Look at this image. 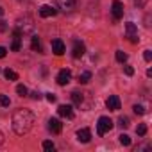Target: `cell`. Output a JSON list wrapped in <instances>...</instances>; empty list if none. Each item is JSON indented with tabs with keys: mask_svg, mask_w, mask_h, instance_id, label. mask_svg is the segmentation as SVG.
Masks as SVG:
<instances>
[{
	"mask_svg": "<svg viewBox=\"0 0 152 152\" xmlns=\"http://www.w3.org/2000/svg\"><path fill=\"white\" fill-rule=\"evenodd\" d=\"M9 104H11V100H9V97H7V95H0V106L7 107Z\"/></svg>",
	"mask_w": 152,
	"mask_h": 152,
	"instance_id": "26",
	"label": "cell"
},
{
	"mask_svg": "<svg viewBox=\"0 0 152 152\" xmlns=\"http://www.w3.org/2000/svg\"><path fill=\"white\" fill-rule=\"evenodd\" d=\"M57 15V9H54L52 6H41L39 7V16H43V18H50V16H56Z\"/></svg>",
	"mask_w": 152,
	"mask_h": 152,
	"instance_id": "8",
	"label": "cell"
},
{
	"mask_svg": "<svg viewBox=\"0 0 152 152\" xmlns=\"http://www.w3.org/2000/svg\"><path fill=\"white\" fill-rule=\"evenodd\" d=\"M116 61H118V63H125V61H127V54L122 52V50H118V52H116Z\"/></svg>",
	"mask_w": 152,
	"mask_h": 152,
	"instance_id": "23",
	"label": "cell"
},
{
	"mask_svg": "<svg viewBox=\"0 0 152 152\" xmlns=\"http://www.w3.org/2000/svg\"><path fill=\"white\" fill-rule=\"evenodd\" d=\"M57 6L63 11H72L75 6H77V0H57Z\"/></svg>",
	"mask_w": 152,
	"mask_h": 152,
	"instance_id": "12",
	"label": "cell"
},
{
	"mask_svg": "<svg viewBox=\"0 0 152 152\" xmlns=\"http://www.w3.org/2000/svg\"><path fill=\"white\" fill-rule=\"evenodd\" d=\"M70 79H72V72L70 70H61L57 73V84L59 86H66L70 83Z\"/></svg>",
	"mask_w": 152,
	"mask_h": 152,
	"instance_id": "5",
	"label": "cell"
},
{
	"mask_svg": "<svg viewBox=\"0 0 152 152\" xmlns=\"http://www.w3.org/2000/svg\"><path fill=\"white\" fill-rule=\"evenodd\" d=\"M143 57H145V61H152V52H150V50H145Z\"/></svg>",
	"mask_w": 152,
	"mask_h": 152,
	"instance_id": "30",
	"label": "cell"
},
{
	"mask_svg": "<svg viewBox=\"0 0 152 152\" xmlns=\"http://www.w3.org/2000/svg\"><path fill=\"white\" fill-rule=\"evenodd\" d=\"M111 11H113L115 20H120V18L124 16V4H122V2H118V0H115L113 6H111Z\"/></svg>",
	"mask_w": 152,
	"mask_h": 152,
	"instance_id": "6",
	"label": "cell"
},
{
	"mask_svg": "<svg viewBox=\"0 0 152 152\" xmlns=\"http://www.w3.org/2000/svg\"><path fill=\"white\" fill-rule=\"evenodd\" d=\"M34 125V113L29 109H18L13 115V131L18 136L27 134Z\"/></svg>",
	"mask_w": 152,
	"mask_h": 152,
	"instance_id": "1",
	"label": "cell"
},
{
	"mask_svg": "<svg viewBox=\"0 0 152 152\" xmlns=\"http://www.w3.org/2000/svg\"><path fill=\"white\" fill-rule=\"evenodd\" d=\"M31 47H32V50L41 52V45H39V38H38V36H32V43H31Z\"/></svg>",
	"mask_w": 152,
	"mask_h": 152,
	"instance_id": "19",
	"label": "cell"
},
{
	"mask_svg": "<svg viewBox=\"0 0 152 152\" xmlns=\"http://www.w3.org/2000/svg\"><path fill=\"white\" fill-rule=\"evenodd\" d=\"M118 125H120L122 129H127V127H129V118H127V116H120V118H118Z\"/></svg>",
	"mask_w": 152,
	"mask_h": 152,
	"instance_id": "20",
	"label": "cell"
},
{
	"mask_svg": "<svg viewBox=\"0 0 152 152\" xmlns=\"http://www.w3.org/2000/svg\"><path fill=\"white\" fill-rule=\"evenodd\" d=\"M22 36H23V34H22L18 29H15V31H13V47H11V50H13V52H18V50H20Z\"/></svg>",
	"mask_w": 152,
	"mask_h": 152,
	"instance_id": "9",
	"label": "cell"
},
{
	"mask_svg": "<svg viewBox=\"0 0 152 152\" xmlns=\"http://www.w3.org/2000/svg\"><path fill=\"white\" fill-rule=\"evenodd\" d=\"M52 52H54L56 56H63V54H64V43H63L61 39H54V41H52Z\"/></svg>",
	"mask_w": 152,
	"mask_h": 152,
	"instance_id": "13",
	"label": "cell"
},
{
	"mask_svg": "<svg viewBox=\"0 0 152 152\" xmlns=\"http://www.w3.org/2000/svg\"><path fill=\"white\" fill-rule=\"evenodd\" d=\"M90 79H91V72H83V73L79 75V83H81V84L90 83Z\"/></svg>",
	"mask_w": 152,
	"mask_h": 152,
	"instance_id": "18",
	"label": "cell"
},
{
	"mask_svg": "<svg viewBox=\"0 0 152 152\" xmlns=\"http://www.w3.org/2000/svg\"><path fill=\"white\" fill-rule=\"evenodd\" d=\"M106 106H107V109H111V111H118V109H120V99H118L116 95H111V97L106 100Z\"/></svg>",
	"mask_w": 152,
	"mask_h": 152,
	"instance_id": "10",
	"label": "cell"
},
{
	"mask_svg": "<svg viewBox=\"0 0 152 152\" xmlns=\"http://www.w3.org/2000/svg\"><path fill=\"white\" fill-rule=\"evenodd\" d=\"M47 100H48V102H56V100H57V97H56L54 93H47Z\"/></svg>",
	"mask_w": 152,
	"mask_h": 152,
	"instance_id": "32",
	"label": "cell"
},
{
	"mask_svg": "<svg viewBox=\"0 0 152 152\" xmlns=\"http://www.w3.org/2000/svg\"><path fill=\"white\" fill-rule=\"evenodd\" d=\"M72 100H73L75 106H83V102H84V95L79 93V91H73V93H72Z\"/></svg>",
	"mask_w": 152,
	"mask_h": 152,
	"instance_id": "16",
	"label": "cell"
},
{
	"mask_svg": "<svg viewBox=\"0 0 152 152\" xmlns=\"http://www.w3.org/2000/svg\"><path fill=\"white\" fill-rule=\"evenodd\" d=\"M15 29H18V31L22 32V34H29V32H31V31L34 29V23H32V18H31V16H23V18H20Z\"/></svg>",
	"mask_w": 152,
	"mask_h": 152,
	"instance_id": "3",
	"label": "cell"
},
{
	"mask_svg": "<svg viewBox=\"0 0 152 152\" xmlns=\"http://www.w3.org/2000/svg\"><path fill=\"white\" fill-rule=\"evenodd\" d=\"M2 145H4V134L0 132V147H2Z\"/></svg>",
	"mask_w": 152,
	"mask_h": 152,
	"instance_id": "35",
	"label": "cell"
},
{
	"mask_svg": "<svg viewBox=\"0 0 152 152\" xmlns=\"http://www.w3.org/2000/svg\"><path fill=\"white\" fill-rule=\"evenodd\" d=\"M84 50H86L84 48V43H81L79 39L73 41V50H72V56L73 57H83L84 56Z\"/></svg>",
	"mask_w": 152,
	"mask_h": 152,
	"instance_id": "7",
	"label": "cell"
},
{
	"mask_svg": "<svg viewBox=\"0 0 152 152\" xmlns=\"http://www.w3.org/2000/svg\"><path fill=\"white\" fill-rule=\"evenodd\" d=\"M118 138H120V143H122L124 147H129V145H131V138H129L127 134H120Z\"/></svg>",
	"mask_w": 152,
	"mask_h": 152,
	"instance_id": "22",
	"label": "cell"
},
{
	"mask_svg": "<svg viewBox=\"0 0 152 152\" xmlns=\"http://www.w3.org/2000/svg\"><path fill=\"white\" fill-rule=\"evenodd\" d=\"M132 111H134L136 115H143V113H145V107H143L141 104H134V106H132Z\"/></svg>",
	"mask_w": 152,
	"mask_h": 152,
	"instance_id": "25",
	"label": "cell"
},
{
	"mask_svg": "<svg viewBox=\"0 0 152 152\" xmlns=\"http://www.w3.org/2000/svg\"><path fill=\"white\" fill-rule=\"evenodd\" d=\"M31 99H32V100H39V99H41V93H38V91H32V93H31Z\"/></svg>",
	"mask_w": 152,
	"mask_h": 152,
	"instance_id": "31",
	"label": "cell"
},
{
	"mask_svg": "<svg viewBox=\"0 0 152 152\" xmlns=\"http://www.w3.org/2000/svg\"><path fill=\"white\" fill-rule=\"evenodd\" d=\"M124 70H125V75H129V77H131L132 73H134V68H132V66H125Z\"/></svg>",
	"mask_w": 152,
	"mask_h": 152,
	"instance_id": "29",
	"label": "cell"
},
{
	"mask_svg": "<svg viewBox=\"0 0 152 152\" xmlns=\"http://www.w3.org/2000/svg\"><path fill=\"white\" fill-rule=\"evenodd\" d=\"M48 129H50L54 134H59L61 129H63V124H61L57 118H50V120H48Z\"/></svg>",
	"mask_w": 152,
	"mask_h": 152,
	"instance_id": "14",
	"label": "cell"
},
{
	"mask_svg": "<svg viewBox=\"0 0 152 152\" xmlns=\"http://www.w3.org/2000/svg\"><path fill=\"white\" fill-rule=\"evenodd\" d=\"M77 140L83 141V143H88L91 140V131L90 129H79L77 131Z\"/></svg>",
	"mask_w": 152,
	"mask_h": 152,
	"instance_id": "15",
	"label": "cell"
},
{
	"mask_svg": "<svg viewBox=\"0 0 152 152\" xmlns=\"http://www.w3.org/2000/svg\"><path fill=\"white\" fill-rule=\"evenodd\" d=\"M4 77H6V79H7V81H18V73H16V72H13V70H9V68H7V70H6V72H4Z\"/></svg>",
	"mask_w": 152,
	"mask_h": 152,
	"instance_id": "17",
	"label": "cell"
},
{
	"mask_svg": "<svg viewBox=\"0 0 152 152\" xmlns=\"http://www.w3.org/2000/svg\"><path fill=\"white\" fill-rule=\"evenodd\" d=\"M111 129H113V120L109 116H100L99 122H97V132H99V136H104Z\"/></svg>",
	"mask_w": 152,
	"mask_h": 152,
	"instance_id": "2",
	"label": "cell"
},
{
	"mask_svg": "<svg viewBox=\"0 0 152 152\" xmlns=\"http://www.w3.org/2000/svg\"><path fill=\"white\" fill-rule=\"evenodd\" d=\"M134 4H136L138 7H145V6L148 4V0H134Z\"/></svg>",
	"mask_w": 152,
	"mask_h": 152,
	"instance_id": "28",
	"label": "cell"
},
{
	"mask_svg": "<svg viewBox=\"0 0 152 152\" xmlns=\"http://www.w3.org/2000/svg\"><path fill=\"white\" fill-rule=\"evenodd\" d=\"M4 15V7H0V16H2Z\"/></svg>",
	"mask_w": 152,
	"mask_h": 152,
	"instance_id": "36",
	"label": "cell"
},
{
	"mask_svg": "<svg viewBox=\"0 0 152 152\" xmlns=\"http://www.w3.org/2000/svg\"><path fill=\"white\" fill-rule=\"evenodd\" d=\"M16 93H18L20 97H25V95H27L29 91H27V88H25L23 84H18V86H16Z\"/></svg>",
	"mask_w": 152,
	"mask_h": 152,
	"instance_id": "24",
	"label": "cell"
},
{
	"mask_svg": "<svg viewBox=\"0 0 152 152\" xmlns=\"http://www.w3.org/2000/svg\"><path fill=\"white\" fill-rule=\"evenodd\" d=\"M6 54H7V48H6V47H0V59L6 57Z\"/></svg>",
	"mask_w": 152,
	"mask_h": 152,
	"instance_id": "33",
	"label": "cell"
},
{
	"mask_svg": "<svg viewBox=\"0 0 152 152\" xmlns=\"http://www.w3.org/2000/svg\"><path fill=\"white\" fill-rule=\"evenodd\" d=\"M136 134H138V136H145V134H147V125H145V124H140V125L136 127Z\"/></svg>",
	"mask_w": 152,
	"mask_h": 152,
	"instance_id": "21",
	"label": "cell"
},
{
	"mask_svg": "<svg viewBox=\"0 0 152 152\" xmlns=\"http://www.w3.org/2000/svg\"><path fill=\"white\" fill-rule=\"evenodd\" d=\"M18 2H27V0H18Z\"/></svg>",
	"mask_w": 152,
	"mask_h": 152,
	"instance_id": "37",
	"label": "cell"
},
{
	"mask_svg": "<svg viewBox=\"0 0 152 152\" xmlns=\"http://www.w3.org/2000/svg\"><path fill=\"white\" fill-rule=\"evenodd\" d=\"M0 31H7V25H6V22H2V20H0Z\"/></svg>",
	"mask_w": 152,
	"mask_h": 152,
	"instance_id": "34",
	"label": "cell"
},
{
	"mask_svg": "<svg viewBox=\"0 0 152 152\" xmlns=\"http://www.w3.org/2000/svg\"><path fill=\"white\" fill-rule=\"evenodd\" d=\"M57 113L63 116V118H68V120H72L73 118V109H72V106H59L57 107Z\"/></svg>",
	"mask_w": 152,
	"mask_h": 152,
	"instance_id": "11",
	"label": "cell"
},
{
	"mask_svg": "<svg viewBox=\"0 0 152 152\" xmlns=\"http://www.w3.org/2000/svg\"><path fill=\"white\" fill-rule=\"evenodd\" d=\"M125 32H127V38H129L131 43H138V27L132 22L125 23Z\"/></svg>",
	"mask_w": 152,
	"mask_h": 152,
	"instance_id": "4",
	"label": "cell"
},
{
	"mask_svg": "<svg viewBox=\"0 0 152 152\" xmlns=\"http://www.w3.org/2000/svg\"><path fill=\"white\" fill-rule=\"evenodd\" d=\"M43 148H45V150H54L56 145H54L52 141H43Z\"/></svg>",
	"mask_w": 152,
	"mask_h": 152,
	"instance_id": "27",
	"label": "cell"
}]
</instances>
